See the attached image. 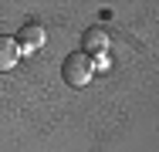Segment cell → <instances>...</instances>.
I'll return each mask as SVG.
<instances>
[{
  "instance_id": "obj_3",
  "label": "cell",
  "mask_w": 159,
  "mask_h": 152,
  "mask_svg": "<svg viewBox=\"0 0 159 152\" xmlns=\"http://www.w3.org/2000/svg\"><path fill=\"white\" fill-rule=\"evenodd\" d=\"M105 47H108V34H105L102 27H92L88 34H85V41H81V54H88V58H92V54L102 58Z\"/></svg>"
},
{
  "instance_id": "obj_1",
  "label": "cell",
  "mask_w": 159,
  "mask_h": 152,
  "mask_svg": "<svg viewBox=\"0 0 159 152\" xmlns=\"http://www.w3.org/2000/svg\"><path fill=\"white\" fill-rule=\"evenodd\" d=\"M92 74H95L92 58H88V54H81V51L68 54L64 64H61V78H64V85H68V88H85Z\"/></svg>"
},
{
  "instance_id": "obj_4",
  "label": "cell",
  "mask_w": 159,
  "mask_h": 152,
  "mask_svg": "<svg viewBox=\"0 0 159 152\" xmlns=\"http://www.w3.org/2000/svg\"><path fill=\"white\" fill-rule=\"evenodd\" d=\"M17 61H20V51H17L14 37H3V34H0V74H3V71H10Z\"/></svg>"
},
{
  "instance_id": "obj_2",
  "label": "cell",
  "mask_w": 159,
  "mask_h": 152,
  "mask_svg": "<svg viewBox=\"0 0 159 152\" xmlns=\"http://www.w3.org/2000/svg\"><path fill=\"white\" fill-rule=\"evenodd\" d=\"M44 41H48V34H44L41 24H24V27L17 30V37H14V44H17L20 54H34V51H41Z\"/></svg>"
}]
</instances>
